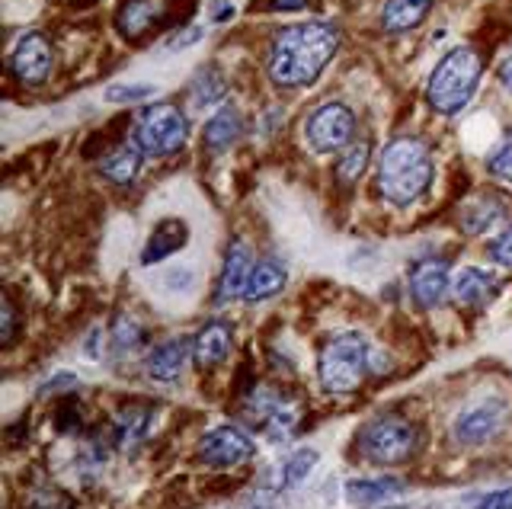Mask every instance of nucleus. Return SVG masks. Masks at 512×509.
I'll return each mask as SVG.
<instances>
[{"instance_id":"8","label":"nucleus","mask_w":512,"mask_h":509,"mask_svg":"<svg viewBox=\"0 0 512 509\" xmlns=\"http://www.w3.org/2000/svg\"><path fill=\"white\" fill-rule=\"evenodd\" d=\"M506 423H509V404L500 401V397H487V401L471 404L461 413H455L452 439L458 445H464V449H480V445L503 436Z\"/></svg>"},{"instance_id":"37","label":"nucleus","mask_w":512,"mask_h":509,"mask_svg":"<svg viewBox=\"0 0 512 509\" xmlns=\"http://www.w3.org/2000/svg\"><path fill=\"white\" fill-rule=\"evenodd\" d=\"M212 23H228V20H234V4L231 0H212Z\"/></svg>"},{"instance_id":"30","label":"nucleus","mask_w":512,"mask_h":509,"mask_svg":"<svg viewBox=\"0 0 512 509\" xmlns=\"http://www.w3.org/2000/svg\"><path fill=\"white\" fill-rule=\"evenodd\" d=\"M154 97H157L154 84H112L106 90V103H112V106H135V103L154 100Z\"/></svg>"},{"instance_id":"36","label":"nucleus","mask_w":512,"mask_h":509,"mask_svg":"<svg viewBox=\"0 0 512 509\" xmlns=\"http://www.w3.org/2000/svg\"><path fill=\"white\" fill-rule=\"evenodd\" d=\"M474 509H512V487H500V490L484 493Z\"/></svg>"},{"instance_id":"14","label":"nucleus","mask_w":512,"mask_h":509,"mask_svg":"<svg viewBox=\"0 0 512 509\" xmlns=\"http://www.w3.org/2000/svg\"><path fill=\"white\" fill-rule=\"evenodd\" d=\"M500 289H503L500 276L480 266H464L452 279V295L464 308H487L490 301L500 295Z\"/></svg>"},{"instance_id":"5","label":"nucleus","mask_w":512,"mask_h":509,"mask_svg":"<svg viewBox=\"0 0 512 509\" xmlns=\"http://www.w3.org/2000/svg\"><path fill=\"white\" fill-rule=\"evenodd\" d=\"M368 356H372V343L365 340L359 330H340L320 346L317 356V378L324 391L330 394H349L359 391L368 378Z\"/></svg>"},{"instance_id":"3","label":"nucleus","mask_w":512,"mask_h":509,"mask_svg":"<svg viewBox=\"0 0 512 509\" xmlns=\"http://www.w3.org/2000/svg\"><path fill=\"white\" fill-rule=\"evenodd\" d=\"M480 77H484V58H480V52L471 49V45H455L432 68L426 100L439 116H458L474 100Z\"/></svg>"},{"instance_id":"19","label":"nucleus","mask_w":512,"mask_h":509,"mask_svg":"<svg viewBox=\"0 0 512 509\" xmlns=\"http://www.w3.org/2000/svg\"><path fill=\"white\" fill-rule=\"evenodd\" d=\"M407 484L394 474H378V477H352L346 484V500L352 506H378L404 497Z\"/></svg>"},{"instance_id":"22","label":"nucleus","mask_w":512,"mask_h":509,"mask_svg":"<svg viewBox=\"0 0 512 509\" xmlns=\"http://www.w3.org/2000/svg\"><path fill=\"white\" fill-rule=\"evenodd\" d=\"M244 135V116H240L237 106H221L218 113L205 122V132H202V145L208 151H228L231 145H237V138Z\"/></svg>"},{"instance_id":"35","label":"nucleus","mask_w":512,"mask_h":509,"mask_svg":"<svg viewBox=\"0 0 512 509\" xmlns=\"http://www.w3.org/2000/svg\"><path fill=\"white\" fill-rule=\"evenodd\" d=\"M55 426H58V433H77V426H80V407H74L71 401H64L61 410H58V417H55Z\"/></svg>"},{"instance_id":"26","label":"nucleus","mask_w":512,"mask_h":509,"mask_svg":"<svg viewBox=\"0 0 512 509\" xmlns=\"http://www.w3.org/2000/svg\"><path fill=\"white\" fill-rule=\"evenodd\" d=\"M144 346V327L132 314H119L109 327V349L112 356H135Z\"/></svg>"},{"instance_id":"15","label":"nucleus","mask_w":512,"mask_h":509,"mask_svg":"<svg viewBox=\"0 0 512 509\" xmlns=\"http://www.w3.org/2000/svg\"><path fill=\"white\" fill-rule=\"evenodd\" d=\"M231 349H234V330L224 321H208L192 337V359H196L199 369H218V365L228 362Z\"/></svg>"},{"instance_id":"10","label":"nucleus","mask_w":512,"mask_h":509,"mask_svg":"<svg viewBox=\"0 0 512 509\" xmlns=\"http://www.w3.org/2000/svg\"><path fill=\"white\" fill-rule=\"evenodd\" d=\"M55 68V49H52V39L39 29L26 33L16 49L10 52V74L20 81L23 87H39L48 81V74Z\"/></svg>"},{"instance_id":"29","label":"nucleus","mask_w":512,"mask_h":509,"mask_svg":"<svg viewBox=\"0 0 512 509\" xmlns=\"http://www.w3.org/2000/svg\"><path fill=\"white\" fill-rule=\"evenodd\" d=\"M487 173L503 186H512V132H506L500 138V145H496L487 157Z\"/></svg>"},{"instance_id":"6","label":"nucleus","mask_w":512,"mask_h":509,"mask_svg":"<svg viewBox=\"0 0 512 509\" xmlns=\"http://www.w3.org/2000/svg\"><path fill=\"white\" fill-rule=\"evenodd\" d=\"M135 141L148 157H170L189 141V122L180 106L151 103L141 109L135 125Z\"/></svg>"},{"instance_id":"9","label":"nucleus","mask_w":512,"mask_h":509,"mask_svg":"<svg viewBox=\"0 0 512 509\" xmlns=\"http://www.w3.org/2000/svg\"><path fill=\"white\" fill-rule=\"evenodd\" d=\"M253 452H256L253 439L234 423H221L215 429H208L196 445L199 461L208 468H237V465H244V461H250Z\"/></svg>"},{"instance_id":"27","label":"nucleus","mask_w":512,"mask_h":509,"mask_svg":"<svg viewBox=\"0 0 512 509\" xmlns=\"http://www.w3.org/2000/svg\"><path fill=\"white\" fill-rule=\"evenodd\" d=\"M317 461H320L317 449H298V452H292V455H288V458L282 461L279 487H282V490H298V487L314 474Z\"/></svg>"},{"instance_id":"4","label":"nucleus","mask_w":512,"mask_h":509,"mask_svg":"<svg viewBox=\"0 0 512 509\" xmlns=\"http://www.w3.org/2000/svg\"><path fill=\"white\" fill-rule=\"evenodd\" d=\"M423 445L420 426L397 413H381L356 433V452L378 468H397L416 458Z\"/></svg>"},{"instance_id":"31","label":"nucleus","mask_w":512,"mask_h":509,"mask_svg":"<svg viewBox=\"0 0 512 509\" xmlns=\"http://www.w3.org/2000/svg\"><path fill=\"white\" fill-rule=\"evenodd\" d=\"M487 253H490V260L493 263H500V266H506V269H512V221L509 225L493 237L490 241V247H487Z\"/></svg>"},{"instance_id":"24","label":"nucleus","mask_w":512,"mask_h":509,"mask_svg":"<svg viewBox=\"0 0 512 509\" xmlns=\"http://www.w3.org/2000/svg\"><path fill=\"white\" fill-rule=\"evenodd\" d=\"M436 0H388L381 10V29L384 33H410L420 26Z\"/></svg>"},{"instance_id":"7","label":"nucleus","mask_w":512,"mask_h":509,"mask_svg":"<svg viewBox=\"0 0 512 509\" xmlns=\"http://www.w3.org/2000/svg\"><path fill=\"white\" fill-rule=\"evenodd\" d=\"M352 135H356V113L346 103H320L314 113L304 119V141L314 154H336L346 151Z\"/></svg>"},{"instance_id":"11","label":"nucleus","mask_w":512,"mask_h":509,"mask_svg":"<svg viewBox=\"0 0 512 509\" xmlns=\"http://www.w3.org/2000/svg\"><path fill=\"white\" fill-rule=\"evenodd\" d=\"M407 289L416 308H423V311L439 308L448 298V292H452V266L445 260H420L410 269Z\"/></svg>"},{"instance_id":"18","label":"nucleus","mask_w":512,"mask_h":509,"mask_svg":"<svg viewBox=\"0 0 512 509\" xmlns=\"http://www.w3.org/2000/svg\"><path fill=\"white\" fill-rule=\"evenodd\" d=\"M189 244V228L186 221L180 218H164L157 221L148 244L141 250V266H154V263H164L167 257H173L176 250H183Z\"/></svg>"},{"instance_id":"2","label":"nucleus","mask_w":512,"mask_h":509,"mask_svg":"<svg viewBox=\"0 0 512 509\" xmlns=\"http://www.w3.org/2000/svg\"><path fill=\"white\" fill-rule=\"evenodd\" d=\"M432 177H436L432 151L416 135L391 138L378 154V193L400 209L420 202L429 193Z\"/></svg>"},{"instance_id":"17","label":"nucleus","mask_w":512,"mask_h":509,"mask_svg":"<svg viewBox=\"0 0 512 509\" xmlns=\"http://www.w3.org/2000/svg\"><path fill=\"white\" fill-rule=\"evenodd\" d=\"M151 420H154L151 407H138V404L122 407L116 417H112V429H109L112 445H116L119 452H135L138 445L148 439Z\"/></svg>"},{"instance_id":"21","label":"nucleus","mask_w":512,"mask_h":509,"mask_svg":"<svg viewBox=\"0 0 512 509\" xmlns=\"http://www.w3.org/2000/svg\"><path fill=\"white\" fill-rule=\"evenodd\" d=\"M285 279H288L285 263L272 260V257L253 263L250 279H247V289H244V301H250V305H260V301L276 298L285 289Z\"/></svg>"},{"instance_id":"34","label":"nucleus","mask_w":512,"mask_h":509,"mask_svg":"<svg viewBox=\"0 0 512 509\" xmlns=\"http://www.w3.org/2000/svg\"><path fill=\"white\" fill-rule=\"evenodd\" d=\"M205 36V29L202 26H183L180 33H173L170 39H167V52H176V49H189V45H196L199 39Z\"/></svg>"},{"instance_id":"28","label":"nucleus","mask_w":512,"mask_h":509,"mask_svg":"<svg viewBox=\"0 0 512 509\" xmlns=\"http://www.w3.org/2000/svg\"><path fill=\"white\" fill-rule=\"evenodd\" d=\"M368 157H372V145H368V141H356V145H349L340 154V161H336V177H340L343 186H352L362 177L368 167Z\"/></svg>"},{"instance_id":"1","label":"nucleus","mask_w":512,"mask_h":509,"mask_svg":"<svg viewBox=\"0 0 512 509\" xmlns=\"http://www.w3.org/2000/svg\"><path fill=\"white\" fill-rule=\"evenodd\" d=\"M340 49V29L333 23H295L282 26L269 42L266 74L276 87L298 90L314 84Z\"/></svg>"},{"instance_id":"13","label":"nucleus","mask_w":512,"mask_h":509,"mask_svg":"<svg viewBox=\"0 0 512 509\" xmlns=\"http://www.w3.org/2000/svg\"><path fill=\"white\" fill-rule=\"evenodd\" d=\"M167 17V0H122L116 10V29L125 42H141Z\"/></svg>"},{"instance_id":"38","label":"nucleus","mask_w":512,"mask_h":509,"mask_svg":"<svg viewBox=\"0 0 512 509\" xmlns=\"http://www.w3.org/2000/svg\"><path fill=\"white\" fill-rule=\"evenodd\" d=\"M301 7H308V0H269V10L276 13H295Z\"/></svg>"},{"instance_id":"20","label":"nucleus","mask_w":512,"mask_h":509,"mask_svg":"<svg viewBox=\"0 0 512 509\" xmlns=\"http://www.w3.org/2000/svg\"><path fill=\"white\" fill-rule=\"evenodd\" d=\"M506 218V202L493 193H480L468 205H461V231L464 234H487Z\"/></svg>"},{"instance_id":"39","label":"nucleus","mask_w":512,"mask_h":509,"mask_svg":"<svg viewBox=\"0 0 512 509\" xmlns=\"http://www.w3.org/2000/svg\"><path fill=\"white\" fill-rule=\"evenodd\" d=\"M496 77H500L503 90H509V93H512V52L503 58V65H500V71H496Z\"/></svg>"},{"instance_id":"32","label":"nucleus","mask_w":512,"mask_h":509,"mask_svg":"<svg viewBox=\"0 0 512 509\" xmlns=\"http://www.w3.org/2000/svg\"><path fill=\"white\" fill-rule=\"evenodd\" d=\"M71 391H80V378L74 372H55L52 378L42 381L39 388V397H48V394H71Z\"/></svg>"},{"instance_id":"23","label":"nucleus","mask_w":512,"mask_h":509,"mask_svg":"<svg viewBox=\"0 0 512 509\" xmlns=\"http://www.w3.org/2000/svg\"><path fill=\"white\" fill-rule=\"evenodd\" d=\"M141 161H144V151L141 145L132 138V141H122L119 148H112L103 161H100V173L116 186H128L135 183V177L141 173Z\"/></svg>"},{"instance_id":"25","label":"nucleus","mask_w":512,"mask_h":509,"mask_svg":"<svg viewBox=\"0 0 512 509\" xmlns=\"http://www.w3.org/2000/svg\"><path fill=\"white\" fill-rule=\"evenodd\" d=\"M224 93H228V81H224L215 65L199 68V74L192 77V84H189V100H192V106H199V109L218 106L224 100Z\"/></svg>"},{"instance_id":"40","label":"nucleus","mask_w":512,"mask_h":509,"mask_svg":"<svg viewBox=\"0 0 512 509\" xmlns=\"http://www.w3.org/2000/svg\"><path fill=\"white\" fill-rule=\"evenodd\" d=\"M240 509H269V500L263 497L260 490H256V493H250L244 503H240Z\"/></svg>"},{"instance_id":"16","label":"nucleus","mask_w":512,"mask_h":509,"mask_svg":"<svg viewBox=\"0 0 512 509\" xmlns=\"http://www.w3.org/2000/svg\"><path fill=\"white\" fill-rule=\"evenodd\" d=\"M189 353H192V340L186 337L164 340L144 356V372H148V378L160 381V385H173V381L183 375Z\"/></svg>"},{"instance_id":"12","label":"nucleus","mask_w":512,"mask_h":509,"mask_svg":"<svg viewBox=\"0 0 512 509\" xmlns=\"http://www.w3.org/2000/svg\"><path fill=\"white\" fill-rule=\"evenodd\" d=\"M250 269H253L250 247H247V241L234 237V241L228 244V253H224L221 276H218V285H215V301H218V305H231V301L244 298Z\"/></svg>"},{"instance_id":"33","label":"nucleus","mask_w":512,"mask_h":509,"mask_svg":"<svg viewBox=\"0 0 512 509\" xmlns=\"http://www.w3.org/2000/svg\"><path fill=\"white\" fill-rule=\"evenodd\" d=\"M16 337V308H13V301L4 295V301H0V343L10 346Z\"/></svg>"}]
</instances>
